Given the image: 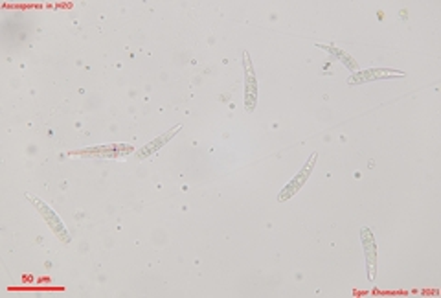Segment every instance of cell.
<instances>
[{
    "label": "cell",
    "mask_w": 441,
    "mask_h": 298,
    "mask_svg": "<svg viewBox=\"0 0 441 298\" xmlns=\"http://www.w3.org/2000/svg\"><path fill=\"white\" fill-rule=\"evenodd\" d=\"M391 77H404V72L393 70V68H369V70H358L347 79V83H349V85H360V83L377 81V79H391Z\"/></svg>",
    "instance_id": "cell-5"
},
{
    "label": "cell",
    "mask_w": 441,
    "mask_h": 298,
    "mask_svg": "<svg viewBox=\"0 0 441 298\" xmlns=\"http://www.w3.org/2000/svg\"><path fill=\"white\" fill-rule=\"evenodd\" d=\"M132 146L127 143H109V146H98V148H87L81 151H72L70 155H81V157H120L123 153H132Z\"/></svg>",
    "instance_id": "cell-6"
},
{
    "label": "cell",
    "mask_w": 441,
    "mask_h": 298,
    "mask_svg": "<svg viewBox=\"0 0 441 298\" xmlns=\"http://www.w3.org/2000/svg\"><path fill=\"white\" fill-rule=\"evenodd\" d=\"M316 48L325 50L327 54H331V57H333V59L342 61V63H344V65H346L347 68H349V70L353 72V74H355V72H358L357 61L353 59L351 55H347L346 52H344V50L336 48V46H329V44H316ZM333 59H331V61H333Z\"/></svg>",
    "instance_id": "cell-8"
},
{
    "label": "cell",
    "mask_w": 441,
    "mask_h": 298,
    "mask_svg": "<svg viewBox=\"0 0 441 298\" xmlns=\"http://www.w3.org/2000/svg\"><path fill=\"white\" fill-rule=\"evenodd\" d=\"M243 68H245V109L248 112H254L256 101H258V81H256L252 59L247 50L243 52Z\"/></svg>",
    "instance_id": "cell-3"
},
{
    "label": "cell",
    "mask_w": 441,
    "mask_h": 298,
    "mask_svg": "<svg viewBox=\"0 0 441 298\" xmlns=\"http://www.w3.org/2000/svg\"><path fill=\"white\" fill-rule=\"evenodd\" d=\"M360 239H362L364 256H366V272H368V280L373 281L377 275V247H375L373 232L369 230L368 226L360 228Z\"/></svg>",
    "instance_id": "cell-4"
},
{
    "label": "cell",
    "mask_w": 441,
    "mask_h": 298,
    "mask_svg": "<svg viewBox=\"0 0 441 298\" xmlns=\"http://www.w3.org/2000/svg\"><path fill=\"white\" fill-rule=\"evenodd\" d=\"M316 159H318V153L314 151L311 157H309V160L303 164V168L300 171H298L296 175H294V179H292L289 184H287L283 190L280 192V195H278V201L280 203H285V201H289L291 197H294L298 192H300V188L307 182V179L311 177V173H313L314 170V164H316Z\"/></svg>",
    "instance_id": "cell-2"
},
{
    "label": "cell",
    "mask_w": 441,
    "mask_h": 298,
    "mask_svg": "<svg viewBox=\"0 0 441 298\" xmlns=\"http://www.w3.org/2000/svg\"><path fill=\"white\" fill-rule=\"evenodd\" d=\"M182 126H175V127H171L170 131H165L164 135H160V137H156L154 140H151V142H147L145 146H143L142 149H138L136 151V157L140 160L143 159H147V157H151V155H154L158 149H162L165 146V143L170 142L171 138L175 137L176 132L181 131Z\"/></svg>",
    "instance_id": "cell-7"
},
{
    "label": "cell",
    "mask_w": 441,
    "mask_h": 298,
    "mask_svg": "<svg viewBox=\"0 0 441 298\" xmlns=\"http://www.w3.org/2000/svg\"><path fill=\"white\" fill-rule=\"evenodd\" d=\"M26 199L30 201V203L35 206V210H37L39 214L43 215L44 221L48 223V226L54 230V234L57 237H59L61 241H65V243H70V234H68V230H66V226L65 223L61 221V217L57 214H55L54 210L50 208L48 204L43 203L41 199H37L35 195H32V193H26Z\"/></svg>",
    "instance_id": "cell-1"
}]
</instances>
